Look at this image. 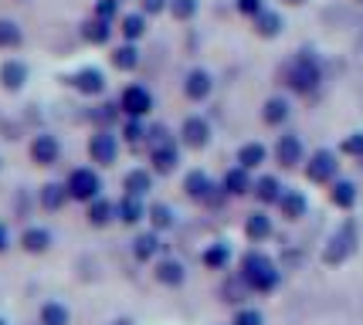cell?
Segmentation results:
<instances>
[{
    "instance_id": "obj_11",
    "label": "cell",
    "mask_w": 363,
    "mask_h": 325,
    "mask_svg": "<svg viewBox=\"0 0 363 325\" xmlns=\"http://www.w3.org/2000/svg\"><path fill=\"white\" fill-rule=\"evenodd\" d=\"M180 142L187 149H204L207 142H211V122H207L204 115H187L184 125H180Z\"/></svg>"
},
{
    "instance_id": "obj_3",
    "label": "cell",
    "mask_w": 363,
    "mask_h": 325,
    "mask_svg": "<svg viewBox=\"0 0 363 325\" xmlns=\"http://www.w3.org/2000/svg\"><path fill=\"white\" fill-rule=\"evenodd\" d=\"M353 254H357V224L347 220V224H343V227H336L333 237L326 241V248H323V264L340 268V264H347Z\"/></svg>"
},
{
    "instance_id": "obj_1",
    "label": "cell",
    "mask_w": 363,
    "mask_h": 325,
    "mask_svg": "<svg viewBox=\"0 0 363 325\" xmlns=\"http://www.w3.org/2000/svg\"><path fill=\"white\" fill-rule=\"evenodd\" d=\"M238 275L252 288V295H272L282 288V268L275 258H269L265 251H245L238 261Z\"/></svg>"
},
{
    "instance_id": "obj_15",
    "label": "cell",
    "mask_w": 363,
    "mask_h": 325,
    "mask_svg": "<svg viewBox=\"0 0 363 325\" xmlns=\"http://www.w3.org/2000/svg\"><path fill=\"white\" fill-rule=\"evenodd\" d=\"M150 170L160 173V176H170V173L177 170V163H180V149H177V142L174 139H167V142H160V146H153L150 149Z\"/></svg>"
},
{
    "instance_id": "obj_30",
    "label": "cell",
    "mask_w": 363,
    "mask_h": 325,
    "mask_svg": "<svg viewBox=\"0 0 363 325\" xmlns=\"http://www.w3.org/2000/svg\"><path fill=\"white\" fill-rule=\"evenodd\" d=\"M109 62L116 72H136V68H140V47H136V41H126V45L112 47Z\"/></svg>"
},
{
    "instance_id": "obj_49",
    "label": "cell",
    "mask_w": 363,
    "mask_h": 325,
    "mask_svg": "<svg viewBox=\"0 0 363 325\" xmlns=\"http://www.w3.org/2000/svg\"><path fill=\"white\" fill-rule=\"evenodd\" d=\"M109 325H133V319H112Z\"/></svg>"
},
{
    "instance_id": "obj_17",
    "label": "cell",
    "mask_w": 363,
    "mask_h": 325,
    "mask_svg": "<svg viewBox=\"0 0 363 325\" xmlns=\"http://www.w3.org/2000/svg\"><path fill=\"white\" fill-rule=\"evenodd\" d=\"M231 261H235V251H231L228 241H214V244H207L201 251V264H204L207 271H228Z\"/></svg>"
},
{
    "instance_id": "obj_14",
    "label": "cell",
    "mask_w": 363,
    "mask_h": 325,
    "mask_svg": "<svg viewBox=\"0 0 363 325\" xmlns=\"http://www.w3.org/2000/svg\"><path fill=\"white\" fill-rule=\"evenodd\" d=\"M133 258L140 264H150V261H157L160 254H163V237H160L157 231H140L136 237H133Z\"/></svg>"
},
{
    "instance_id": "obj_23",
    "label": "cell",
    "mask_w": 363,
    "mask_h": 325,
    "mask_svg": "<svg viewBox=\"0 0 363 325\" xmlns=\"http://www.w3.org/2000/svg\"><path fill=\"white\" fill-rule=\"evenodd\" d=\"M221 186H224V193H228V197H248V193H252V186H255L252 170H245V166L228 170L224 173V180H221Z\"/></svg>"
},
{
    "instance_id": "obj_2",
    "label": "cell",
    "mask_w": 363,
    "mask_h": 325,
    "mask_svg": "<svg viewBox=\"0 0 363 325\" xmlns=\"http://www.w3.org/2000/svg\"><path fill=\"white\" fill-rule=\"evenodd\" d=\"M323 81V64L313 51H299L285 68V85L296 95H313Z\"/></svg>"
},
{
    "instance_id": "obj_33",
    "label": "cell",
    "mask_w": 363,
    "mask_h": 325,
    "mask_svg": "<svg viewBox=\"0 0 363 325\" xmlns=\"http://www.w3.org/2000/svg\"><path fill=\"white\" fill-rule=\"evenodd\" d=\"M248 295H252V288L241 281V275H235V278H228L221 285V302L224 305H248Z\"/></svg>"
},
{
    "instance_id": "obj_43",
    "label": "cell",
    "mask_w": 363,
    "mask_h": 325,
    "mask_svg": "<svg viewBox=\"0 0 363 325\" xmlns=\"http://www.w3.org/2000/svg\"><path fill=\"white\" fill-rule=\"evenodd\" d=\"M119 4H123V0H95L92 14L102 17V21H116V17H119Z\"/></svg>"
},
{
    "instance_id": "obj_25",
    "label": "cell",
    "mask_w": 363,
    "mask_h": 325,
    "mask_svg": "<svg viewBox=\"0 0 363 325\" xmlns=\"http://www.w3.org/2000/svg\"><path fill=\"white\" fill-rule=\"evenodd\" d=\"M275 207L282 210L285 220H302L306 210H309V200H306V193H302V190H282V197H279Z\"/></svg>"
},
{
    "instance_id": "obj_12",
    "label": "cell",
    "mask_w": 363,
    "mask_h": 325,
    "mask_svg": "<svg viewBox=\"0 0 363 325\" xmlns=\"http://www.w3.org/2000/svg\"><path fill=\"white\" fill-rule=\"evenodd\" d=\"M302 159H306V146H302L299 136H279V142H275V163L279 166H285V170H296Z\"/></svg>"
},
{
    "instance_id": "obj_36",
    "label": "cell",
    "mask_w": 363,
    "mask_h": 325,
    "mask_svg": "<svg viewBox=\"0 0 363 325\" xmlns=\"http://www.w3.org/2000/svg\"><path fill=\"white\" fill-rule=\"evenodd\" d=\"M289 115H292V106H289L285 98H269V102L262 106L265 125H282V122H289Z\"/></svg>"
},
{
    "instance_id": "obj_40",
    "label": "cell",
    "mask_w": 363,
    "mask_h": 325,
    "mask_svg": "<svg viewBox=\"0 0 363 325\" xmlns=\"http://www.w3.org/2000/svg\"><path fill=\"white\" fill-rule=\"evenodd\" d=\"M89 115H92V119L102 125V129H109V125L116 122L119 115H123V108H119V102H106V106H95Z\"/></svg>"
},
{
    "instance_id": "obj_45",
    "label": "cell",
    "mask_w": 363,
    "mask_h": 325,
    "mask_svg": "<svg viewBox=\"0 0 363 325\" xmlns=\"http://www.w3.org/2000/svg\"><path fill=\"white\" fill-rule=\"evenodd\" d=\"M235 7H238V14L255 17V14H262V11H265V0H235Z\"/></svg>"
},
{
    "instance_id": "obj_28",
    "label": "cell",
    "mask_w": 363,
    "mask_h": 325,
    "mask_svg": "<svg viewBox=\"0 0 363 325\" xmlns=\"http://www.w3.org/2000/svg\"><path fill=\"white\" fill-rule=\"evenodd\" d=\"M282 180H279V176H258V180H255V186H252V197L258 203H262V207H272V203H279V197H282Z\"/></svg>"
},
{
    "instance_id": "obj_27",
    "label": "cell",
    "mask_w": 363,
    "mask_h": 325,
    "mask_svg": "<svg viewBox=\"0 0 363 325\" xmlns=\"http://www.w3.org/2000/svg\"><path fill=\"white\" fill-rule=\"evenodd\" d=\"M68 200L72 197H68V186L65 183H45L38 190V203H41V210H48V214H58Z\"/></svg>"
},
{
    "instance_id": "obj_21",
    "label": "cell",
    "mask_w": 363,
    "mask_h": 325,
    "mask_svg": "<svg viewBox=\"0 0 363 325\" xmlns=\"http://www.w3.org/2000/svg\"><path fill=\"white\" fill-rule=\"evenodd\" d=\"M211 89H214V78H211V72H204V68H194V72H187V78H184V95H187L190 102H204L207 95H211Z\"/></svg>"
},
{
    "instance_id": "obj_16",
    "label": "cell",
    "mask_w": 363,
    "mask_h": 325,
    "mask_svg": "<svg viewBox=\"0 0 363 325\" xmlns=\"http://www.w3.org/2000/svg\"><path fill=\"white\" fill-rule=\"evenodd\" d=\"M68 85L79 95H102L106 92V75H102V68H79L75 75H68Z\"/></svg>"
},
{
    "instance_id": "obj_46",
    "label": "cell",
    "mask_w": 363,
    "mask_h": 325,
    "mask_svg": "<svg viewBox=\"0 0 363 325\" xmlns=\"http://www.w3.org/2000/svg\"><path fill=\"white\" fill-rule=\"evenodd\" d=\"M170 139V132H167V125H153L150 132H146V146L153 149V146H160V142Z\"/></svg>"
},
{
    "instance_id": "obj_20",
    "label": "cell",
    "mask_w": 363,
    "mask_h": 325,
    "mask_svg": "<svg viewBox=\"0 0 363 325\" xmlns=\"http://www.w3.org/2000/svg\"><path fill=\"white\" fill-rule=\"evenodd\" d=\"M85 220H89V227H95V231L116 224V203L109 197H95L92 203H85Z\"/></svg>"
},
{
    "instance_id": "obj_50",
    "label": "cell",
    "mask_w": 363,
    "mask_h": 325,
    "mask_svg": "<svg viewBox=\"0 0 363 325\" xmlns=\"http://www.w3.org/2000/svg\"><path fill=\"white\" fill-rule=\"evenodd\" d=\"M285 4H292V7H299V4H306V0H285Z\"/></svg>"
},
{
    "instance_id": "obj_7",
    "label": "cell",
    "mask_w": 363,
    "mask_h": 325,
    "mask_svg": "<svg viewBox=\"0 0 363 325\" xmlns=\"http://www.w3.org/2000/svg\"><path fill=\"white\" fill-rule=\"evenodd\" d=\"M119 108H123L126 119H143V115L153 112V95L146 85H126L119 95Z\"/></svg>"
},
{
    "instance_id": "obj_24",
    "label": "cell",
    "mask_w": 363,
    "mask_h": 325,
    "mask_svg": "<svg viewBox=\"0 0 363 325\" xmlns=\"http://www.w3.org/2000/svg\"><path fill=\"white\" fill-rule=\"evenodd\" d=\"M82 41L85 45H109V38H112V21H102V17H89V21H82Z\"/></svg>"
},
{
    "instance_id": "obj_48",
    "label": "cell",
    "mask_w": 363,
    "mask_h": 325,
    "mask_svg": "<svg viewBox=\"0 0 363 325\" xmlns=\"http://www.w3.org/2000/svg\"><path fill=\"white\" fill-rule=\"evenodd\" d=\"M11 244H14V237H11V231H7V224H0V254H7Z\"/></svg>"
},
{
    "instance_id": "obj_38",
    "label": "cell",
    "mask_w": 363,
    "mask_h": 325,
    "mask_svg": "<svg viewBox=\"0 0 363 325\" xmlns=\"http://www.w3.org/2000/svg\"><path fill=\"white\" fill-rule=\"evenodd\" d=\"M119 31H123L126 41H140L143 34H146V14H143V11H136V14H123L119 17Z\"/></svg>"
},
{
    "instance_id": "obj_4",
    "label": "cell",
    "mask_w": 363,
    "mask_h": 325,
    "mask_svg": "<svg viewBox=\"0 0 363 325\" xmlns=\"http://www.w3.org/2000/svg\"><path fill=\"white\" fill-rule=\"evenodd\" d=\"M184 193H187L194 203H204V207H221L228 200L224 186H218L204 170H190L184 176Z\"/></svg>"
},
{
    "instance_id": "obj_26",
    "label": "cell",
    "mask_w": 363,
    "mask_h": 325,
    "mask_svg": "<svg viewBox=\"0 0 363 325\" xmlns=\"http://www.w3.org/2000/svg\"><path fill=\"white\" fill-rule=\"evenodd\" d=\"M330 200L333 207H340V210H353L357 200H360V190L353 180H333L330 183Z\"/></svg>"
},
{
    "instance_id": "obj_41",
    "label": "cell",
    "mask_w": 363,
    "mask_h": 325,
    "mask_svg": "<svg viewBox=\"0 0 363 325\" xmlns=\"http://www.w3.org/2000/svg\"><path fill=\"white\" fill-rule=\"evenodd\" d=\"M231 325H265V315L252 305H238L235 315H231Z\"/></svg>"
},
{
    "instance_id": "obj_37",
    "label": "cell",
    "mask_w": 363,
    "mask_h": 325,
    "mask_svg": "<svg viewBox=\"0 0 363 325\" xmlns=\"http://www.w3.org/2000/svg\"><path fill=\"white\" fill-rule=\"evenodd\" d=\"M146 132H150V129L143 125V119H126V122H123V132H119V139L126 142L129 149H143V146H146Z\"/></svg>"
},
{
    "instance_id": "obj_34",
    "label": "cell",
    "mask_w": 363,
    "mask_h": 325,
    "mask_svg": "<svg viewBox=\"0 0 363 325\" xmlns=\"http://www.w3.org/2000/svg\"><path fill=\"white\" fill-rule=\"evenodd\" d=\"M255 34L258 38H279L282 34V14H275V11H262V14H255Z\"/></svg>"
},
{
    "instance_id": "obj_9",
    "label": "cell",
    "mask_w": 363,
    "mask_h": 325,
    "mask_svg": "<svg viewBox=\"0 0 363 325\" xmlns=\"http://www.w3.org/2000/svg\"><path fill=\"white\" fill-rule=\"evenodd\" d=\"M336 173H340V159H336L333 149H316L309 156V163H306V176L313 183H333Z\"/></svg>"
},
{
    "instance_id": "obj_13",
    "label": "cell",
    "mask_w": 363,
    "mask_h": 325,
    "mask_svg": "<svg viewBox=\"0 0 363 325\" xmlns=\"http://www.w3.org/2000/svg\"><path fill=\"white\" fill-rule=\"evenodd\" d=\"M31 159L38 163V166H55V163L62 159V142H58V136H51V132L34 136L31 139Z\"/></svg>"
},
{
    "instance_id": "obj_6",
    "label": "cell",
    "mask_w": 363,
    "mask_h": 325,
    "mask_svg": "<svg viewBox=\"0 0 363 325\" xmlns=\"http://www.w3.org/2000/svg\"><path fill=\"white\" fill-rule=\"evenodd\" d=\"M89 159L95 166H112L119 159V136L112 129H99L89 139Z\"/></svg>"
},
{
    "instance_id": "obj_32",
    "label": "cell",
    "mask_w": 363,
    "mask_h": 325,
    "mask_svg": "<svg viewBox=\"0 0 363 325\" xmlns=\"http://www.w3.org/2000/svg\"><path fill=\"white\" fill-rule=\"evenodd\" d=\"M146 220H150V227L157 234H167L177 227V214H174L170 203H153V207L146 210Z\"/></svg>"
},
{
    "instance_id": "obj_44",
    "label": "cell",
    "mask_w": 363,
    "mask_h": 325,
    "mask_svg": "<svg viewBox=\"0 0 363 325\" xmlns=\"http://www.w3.org/2000/svg\"><path fill=\"white\" fill-rule=\"evenodd\" d=\"M343 156H353V159H363V132H350L347 139H343Z\"/></svg>"
},
{
    "instance_id": "obj_8",
    "label": "cell",
    "mask_w": 363,
    "mask_h": 325,
    "mask_svg": "<svg viewBox=\"0 0 363 325\" xmlns=\"http://www.w3.org/2000/svg\"><path fill=\"white\" fill-rule=\"evenodd\" d=\"M153 281L160 288H184L187 285V264L180 258H157L153 261Z\"/></svg>"
},
{
    "instance_id": "obj_10",
    "label": "cell",
    "mask_w": 363,
    "mask_h": 325,
    "mask_svg": "<svg viewBox=\"0 0 363 325\" xmlns=\"http://www.w3.org/2000/svg\"><path fill=\"white\" fill-rule=\"evenodd\" d=\"M17 244H21V251H24V254L41 258V254H48V251L55 248V234L48 231V227H41V224H31V227H24V231H21Z\"/></svg>"
},
{
    "instance_id": "obj_35",
    "label": "cell",
    "mask_w": 363,
    "mask_h": 325,
    "mask_svg": "<svg viewBox=\"0 0 363 325\" xmlns=\"http://www.w3.org/2000/svg\"><path fill=\"white\" fill-rule=\"evenodd\" d=\"M265 159H269V149L262 142H245L238 149V166H245V170H258Z\"/></svg>"
},
{
    "instance_id": "obj_47",
    "label": "cell",
    "mask_w": 363,
    "mask_h": 325,
    "mask_svg": "<svg viewBox=\"0 0 363 325\" xmlns=\"http://www.w3.org/2000/svg\"><path fill=\"white\" fill-rule=\"evenodd\" d=\"M167 7H170V0H140V11L146 17H150V14H163Z\"/></svg>"
},
{
    "instance_id": "obj_39",
    "label": "cell",
    "mask_w": 363,
    "mask_h": 325,
    "mask_svg": "<svg viewBox=\"0 0 363 325\" xmlns=\"http://www.w3.org/2000/svg\"><path fill=\"white\" fill-rule=\"evenodd\" d=\"M21 41H24V31L17 28V21L0 17V47H21Z\"/></svg>"
},
{
    "instance_id": "obj_18",
    "label": "cell",
    "mask_w": 363,
    "mask_h": 325,
    "mask_svg": "<svg viewBox=\"0 0 363 325\" xmlns=\"http://www.w3.org/2000/svg\"><path fill=\"white\" fill-rule=\"evenodd\" d=\"M146 203H143V197H129V193H123V200L116 203V220L123 224V227H136V224H143L146 220Z\"/></svg>"
},
{
    "instance_id": "obj_42",
    "label": "cell",
    "mask_w": 363,
    "mask_h": 325,
    "mask_svg": "<svg viewBox=\"0 0 363 325\" xmlns=\"http://www.w3.org/2000/svg\"><path fill=\"white\" fill-rule=\"evenodd\" d=\"M177 21H190V17L197 14V0H170V7H167Z\"/></svg>"
},
{
    "instance_id": "obj_51",
    "label": "cell",
    "mask_w": 363,
    "mask_h": 325,
    "mask_svg": "<svg viewBox=\"0 0 363 325\" xmlns=\"http://www.w3.org/2000/svg\"><path fill=\"white\" fill-rule=\"evenodd\" d=\"M0 325H11V322H7V319H4V315H0Z\"/></svg>"
},
{
    "instance_id": "obj_29",
    "label": "cell",
    "mask_w": 363,
    "mask_h": 325,
    "mask_svg": "<svg viewBox=\"0 0 363 325\" xmlns=\"http://www.w3.org/2000/svg\"><path fill=\"white\" fill-rule=\"evenodd\" d=\"M38 325H72V309L58 298H48L38 309Z\"/></svg>"
},
{
    "instance_id": "obj_5",
    "label": "cell",
    "mask_w": 363,
    "mask_h": 325,
    "mask_svg": "<svg viewBox=\"0 0 363 325\" xmlns=\"http://www.w3.org/2000/svg\"><path fill=\"white\" fill-rule=\"evenodd\" d=\"M68 197L75 203H92L95 197H102V176L92 170V166H79V170L68 173Z\"/></svg>"
},
{
    "instance_id": "obj_19",
    "label": "cell",
    "mask_w": 363,
    "mask_h": 325,
    "mask_svg": "<svg viewBox=\"0 0 363 325\" xmlns=\"http://www.w3.org/2000/svg\"><path fill=\"white\" fill-rule=\"evenodd\" d=\"M28 64L17 62V58H7V62L0 64V89L4 92H21L24 85H28Z\"/></svg>"
},
{
    "instance_id": "obj_31",
    "label": "cell",
    "mask_w": 363,
    "mask_h": 325,
    "mask_svg": "<svg viewBox=\"0 0 363 325\" xmlns=\"http://www.w3.org/2000/svg\"><path fill=\"white\" fill-rule=\"evenodd\" d=\"M123 190H126L129 197H146V193L153 190V170H143V166L129 170L126 176H123Z\"/></svg>"
},
{
    "instance_id": "obj_22",
    "label": "cell",
    "mask_w": 363,
    "mask_h": 325,
    "mask_svg": "<svg viewBox=\"0 0 363 325\" xmlns=\"http://www.w3.org/2000/svg\"><path fill=\"white\" fill-rule=\"evenodd\" d=\"M272 234H275V224H272V217L265 210H255V214L245 217V237L248 241L262 244V241H269Z\"/></svg>"
}]
</instances>
